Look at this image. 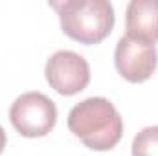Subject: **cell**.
I'll return each mask as SVG.
<instances>
[{
	"mask_svg": "<svg viewBox=\"0 0 158 156\" xmlns=\"http://www.w3.org/2000/svg\"><path fill=\"white\" fill-rule=\"evenodd\" d=\"M68 129L92 151H110L123 134V119L105 97H86L68 114Z\"/></svg>",
	"mask_w": 158,
	"mask_h": 156,
	"instance_id": "cell-1",
	"label": "cell"
},
{
	"mask_svg": "<svg viewBox=\"0 0 158 156\" xmlns=\"http://www.w3.org/2000/svg\"><path fill=\"white\" fill-rule=\"evenodd\" d=\"M61 20V30L81 44H98L114 28V7L109 0H64L50 4Z\"/></svg>",
	"mask_w": 158,
	"mask_h": 156,
	"instance_id": "cell-2",
	"label": "cell"
},
{
	"mask_svg": "<svg viewBox=\"0 0 158 156\" xmlns=\"http://www.w3.org/2000/svg\"><path fill=\"white\" fill-rule=\"evenodd\" d=\"M9 119L24 138H42L55 127L57 107L40 92H26L13 101Z\"/></svg>",
	"mask_w": 158,
	"mask_h": 156,
	"instance_id": "cell-3",
	"label": "cell"
},
{
	"mask_svg": "<svg viewBox=\"0 0 158 156\" xmlns=\"http://www.w3.org/2000/svg\"><path fill=\"white\" fill-rule=\"evenodd\" d=\"M48 84L61 96H76L90 83V66L83 55L70 50L55 51L44 66Z\"/></svg>",
	"mask_w": 158,
	"mask_h": 156,
	"instance_id": "cell-4",
	"label": "cell"
},
{
	"mask_svg": "<svg viewBox=\"0 0 158 156\" xmlns=\"http://www.w3.org/2000/svg\"><path fill=\"white\" fill-rule=\"evenodd\" d=\"M114 64L119 76L129 83H143L156 70V46L145 40L123 35L116 44Z\"/></svg>",
	"mask_w": 158,
	"mask_h": 156,
	"instance_id": "cell-5",
	"label": "cell"
},
{
	"mask_svg": "<svg viewBox=\"0 0 158 156\" xmlns=\"http://www.w3.org/2000/svg\"><path fill=\"white\" fill-rule=\"evenodd\" d=\"M125 28L129 37L158 42V0H132L127 6Z\"/></svg>",
	"mask_w": 158,
	"mask_h": 156,
	"instance_id": "cell-6",
	"label": "cell"
},
{
	"mask_svg": "<svg viewBox=\"0 0 158 156\" xmlns=\"http://www.w3.org/2000/svg\"><path fill=\"white\" fill-rule=\"evenodd\" d=\"M132 156H158V125L145 127L134 136Z\"/></svg>",
	"mask_w": 158,
	"mask_h": 156,
	"instance_id": "cell-7",
	"label": "cell"
},
{
	"mask_svg": "<svg viewBox=\"0 0 158 156\" xmlns=\"http://www.w3.org/2000/svg\"><path fill=\"white\" fill-rule=\"evenodd\" d=\"M6 142H7V138H6V130L0 127V154H2V151H4V147H6Z\"/></svg>",
	"mask_w": 158,
	"mask_h": 156,
	"instance_id": "cell-8",
	"label": "cell"
}]
</instances>
